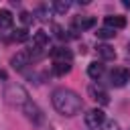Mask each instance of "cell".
Here are the masks:
<instances>
[{"label":"cell","mask_w":130,"mask_h":130,"mask_svg":"<svg viewBox=\"0 0 130 130\" xmlns=\"http://www.w3.org/2000/svg\"><path fill=\"white\" fill-rule=\"evenodd\" d=\"M51 59H53L55 63H71L73 53H71L67 47H55V49L51 51Z\"/></svg>","instance_id":"cell-7"},{"label":"cell","mask_w":130,"mask_h":130,"mask_svg":"<svg viewBox=\"0 0 130 130\" xmlns=\"http://www.w3.org/2000/svg\"><path fill=\"white\" fill-rule=\"evenodd\" d=\"M12 14L10 10H0V28H10L12 26Z\"/></svg>","instance_id":"cell-14"},{"label":"cell","mask_w":130,"mask_h":130,"mask_svg":"<svg viewBox=\"0 0 130 130\" xmlns=\"http://www.w3.org/2000/svg\"><path fill=\"white\" fill-rule=\"evenodd\" d=\"M128 55H130V43H128Z\"/></svg>","instance_id":"cell-22"},{"label":"cell","mask_w":130,"mask_h":130,"mask_svg":"<svg viewBox=\"0 0 130 130\" xmlns=\"http://www.w3.org/2000/svg\"><path fill=\"white\" fill-rule=\"evenodd\" d=\"M30 63V57H28V51H18L12 59H10V65H12V69H16V71H22L26 65Z\"/></svg>","instance_id":"cell-8"},{"label":"cell","mask_w":130,"mask_h":130,"mask_svg":"<svg viewBox=\"0 0 130 130\" xmlns=\"http://www.w3.org/2000/svg\"><path fill=\"white\" fill-rule=\"evenodd\" d=\"M100 130H122V128H120V124H118L116 120H106V122L100 126Z\"/></svg>","instance_id":"cell-18"},{"label":"cell","mask_w":130,"mask_h":130,"mask_svg":"<svg viewBox=\"0 0 130 130\" xmlns=\"http://www.w3.org/2000/svg\"><path fill=\"white\" fill-rule=\"evenodd\" d=\"M130 81V71L126 67H114L112 73H110V83L114 87H124L126 83Z\"/></svg>","instance_id":"cell-4"},{"label":"cell","mask_w":130,"mask_h":130,"mask_svg":"<svg viewBox=\"0 0 130 130\" xmlns=\"http://www.w3.org/2000/svg\"><path fill=\"white\" fill-rule=\"evenodd\" d=\"M47 45H49V35H47L45 30H37V32L32 35V51L28 53V57H32V59H41V57L45 55Z\"/></svg>","instance_id":"cell-3"},{"label":"cell","mask_w":130,"mask_h":130,"mask_svg":"<svg viewBox=\"0 0 130 130\" xmlns=\"http://www.w3.org/2000/svg\"><path fill=\"white\" fill-rule=\"evenodd\" d=\"M104 122H106V114H104V110H100V108H93V110H89V112L85 114V124H87V128H100Z\"/></svg>","instance_id":"cell-5"},{"label":"cell","mask_w":130,"mask_h":130,"mask_svg":"<svg viewBox=\"0 0 130 130\" xmlns=\"http://www.w3.org/2000/svg\"><path fill=\"white\" fill-rule=\"evenodd\" d=\"M95 24V18L93 16H75L73 18V26L75 28H81V30H87Z\"/></svg>","instance_id":"cell-10"},{"label":"cell","mask_w":130,"mask_h":130,"mask_svg":"<svg viewBox=\"0 0 130 130\" xmlns=\"http://www.w3.org/2000/svg\"><path fill=\"white\" fill-rule=\"evenodd\" d=\"M35 14H37V18H39V20H47V16H49V14H47V8H45V6H39V8L35 10Z\"/></svg>","instance_id":"cell-20"},{"label":"cell","mask_w":130,"mask_h":130,"mask_svg":"<svg viewBox=\"0 0 130 130\" xmlns=\"http://www.w3.org/2000/svg\"><path fill=\"white\" fill-rule=\"evenodd\" d=\"M69 6H71V2H67V0H55L53 2V10L59 12V14H65L69 10Z\"/></svg>","instance_id":"cell-15"},{"label":"cell","mask_w":130,"mask_h":130,"mask_svg":"<svg viewBox=\"0 0 130 130\" xmlns=\"http://www.w3.org/2000/svg\"><path fill=\"white\" fill-rule=\"evenodd\" d=\"M22 110H24V114H26V118H28V120H32L35 124H39V122H43V112H41V110H39V108H37L35 104H30V102H28V104H26V106H24Z\"/></svg>","instance_id":"cell-9"},{"label":"cell","mask_w":130,"mask_h":130,"mask_svg":"<svg viewBox=\"0 0 130 130\" xmlns=\"http://www.w3.org/2000/svg\"><path fill=\"white\" fill-rule=\"evenodd\" d=\"M71 71V63H55L53 65V73L55 75H65Z\"/></svg>","instance_id":"cell-16"},{"label":"cell","mask_w":130,"mask_h":130,"mask_svg":"<svg viewBox=\"0 0 130 130\" xmlns=\"http://www.w3.org/2000/svg\"><path fill=\"white\" fill-rule=\"evenodd\" d=\"M87 93L91 95V100H95L98 104H102V106H108L110 104V95H108V91L102 87V85H89L87 87Z\"/></svg>","instance_id":"cell-6"},{"label":"cell","mask_w":130,"mask_h":130,"mask_svg":"<svg viewBox=\"0 0 130 130\" xmlns=\"http://www.w3.org/2000/svg\"><path fill=\"white\" fill-rule=\"evenodd\" d=\"M87 75H89L91 79H100V77L104 75V65L98 63V61H91V63L87 65Z\"/></svg>","instance_id":"cell-12"},{"label":"cell","mask_w":130,"mask_h":130,"mask_svg":"<svg viewBox=\"0 0 130 130\" xmlns=\"http://www.w3.org/2000/svg\"><path fill=\"white\" fill-rule=\"evenodd\" d=\"M12 39H14V41H26V39H28V35H26V30H24V28H18V30L12 35Z\"/></svg>","instance_id":"cell-19"},{"label":"cell","mask_w":130,"mask_h":130,"mask_svg":"<svg viewBox=\"0 0 130 130\" xmlns=\"http://www.w3.org/2000/svg\"><path fill=\"white\" fill-rule=\"evenodd\" d=\"M20 20H22V24H28V22L32 20V16H30L28 12H20Z\"/></svg>","instance_id":"cell-21"},{"label":"cell","mask_w":130,"mask_h":130,"mask_svg":"<svg viewBox=\"0 0 130 130\" xmlns=\"http://www.w3.org/2000/svg\"><path fill=\"white\" fill-rule=\"evenodd\" d=\"M106 26H110V28H124L126 26V18L124 16H120V14H112V16H106Z\"/></svg>","instance_id":"cell-11"},{"label":"cell","mask_w":130,"mask_h":130,"mask_svg":"<svg viewBox=\"0 0 130 130\" xmlns=\"http://www.w3.org/2000/svg\"><path fill=\"white\" fill-rule=\"evenodd\" d=\"M98 55H100L102 59H106V61L116 59V51H114V47H110V45H98Z\"/></svg>","instance_id":"cell-13"},{"label":"cell","mask_w":130,"mask_h":130,"mask_svg":"<svg viewBox=\"0 0 130 130\" xmlns=\"http://www.w3.org/2000/svg\"><path fill=\"white\" fill-rule=\"evenodd\" d=\"M98 39H112L114 35H116V30L114 28H110V26H104V28H98Z\"/></svg>","instance_id":"cell-17"},{"label":"cell","mask_w":130,"mask_h":130,"mask_svg":"<svg viewBox=\"0 0 130 130\" xmlns=\"http://www.w3.org/2000/svg\"><path fill=\"white\" fill-rule=\"evenodd\" d=\"M4 100L10 104V106H14V108H24L30 100H28V91L22 87V85H18V83H8L6 85V89H4Z\"/></svg>","instance_id":"cell-2"},{"label":"cell","mask_w":130,"mask_h":130,"mask_svg":"<svg viewBox=\"0 0 130 130\" xmlns=\"http://www.w3.org/2000/svg\"><path fill=\"white\" fill-rule=\"evenodd\" d=\"M51 102L61 116H77L83 108V100L73 89H67V87H57L51 95Z\"/></svg>","instance_id":"cell-1"}]
</instances>
